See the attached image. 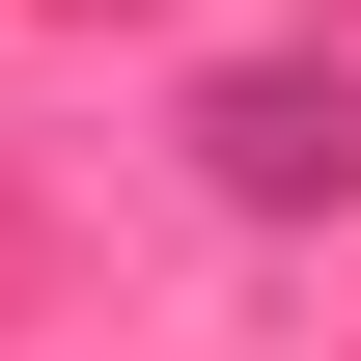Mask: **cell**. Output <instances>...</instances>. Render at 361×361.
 Wrapping results in <instances>:
<instances>
[{"mask_svg":"<svg viewBox=\"0 0 361 361\" xmlns=\"http://www.w3.org/2000/svg\"><path fill=\"white\" fill-rule=\"evenodd\" d=\"M195 195L334 223V195H361V56H223V84H195Z\"/></svg>","mask_w":361,"mask_h":361,"instance_id":"obj_1","label":"cell"}]
</instances>
